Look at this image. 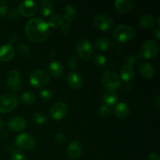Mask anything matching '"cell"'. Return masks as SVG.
Masks as SVG:
<instances>
[{"instance_id":"44dd1931","label":"cell","mask_w":160,"mask_h":160,"mask_svg":"<svg viewBox=\"0 0 160 160\" xmlns=\"http://www.w3.org/2000/svg\"><path fill=\"white\" fill-rule=\"evenodd\" d=\"M95 46L100 51H106L112 45V41L108 37H98L95 40Z\"/></svg>"},{"instance_id":"74e56055","label":"cell","mask_w":160,"mask_h":160,"mask_svg":"<svg viewBox=\"0 0 160 160\" xmlns=\"http://www.w3.org/2000/svg\"><path fill=\"white\" fill-rule=\"evenodd\" d=\"M125 60H126V62H128V64L131 65V64L134 63L136 61L138 60V56H136V55L131 54V55H129V56H127Z\"/></svg>"},{"instance_id":"7bdbcfd3","label":"cell","mask_w":160,"mask_h":160,"mask_svg":"<svg viewBox=\"0 0 160 160\" xmlns=\"http://www.w3.org/2000/svg\"><path fill=\"white\" fill-rule=\"evenodd\" d=\"M153 103H154L155 106H156V107H159L160 106V97L158 95V96H156V98H155L154 101H153Z\"/></svg>"},{"instance_id":"277c9868","label":"cell","mask_w":160,"mask_h":160,"mask_svg":"<svg viewBox=\"0 0 160 160\" xmlns=\"http://www.w3.org/2000/svg\"><path fill=\"white\" fill-rule=\"evenodd\" d=\"M18 100L13 94L6 93L0 96V112L8 113L13 110L17 106Z\"/></svg>"},{"instance_id":"d4e9b609","label":"cell","mask_w":160,"mask_h":160,"mask_svg":"<svg viewBox=\"0 0 160 160\" xmlns=\"http://www.w3.org/2000/svg\"><path fill=\"white\" fill-rule=\"evenodd\" d=\"M155 24V18L150 14H144L139 18V25L145 29H150Z\"/></svg>"},{"instance_id":"7a4b0ae2","label":"cell","mask_w":160,"mask_h":160,"mask_svg":"<svg viewBox=\"0 0 160 160\" xmlns=\"http://www.w3.org/2000/svg\"><path fill=\"white\" fill-rule=\"evenodd\" d=\"M102 84L107 92H114L121 86V80L120 77L110 70L104 71L101 77Z\"/></svg>"},{"instance_id":"f6af8a7d","label":"cell","mask_w":160,"mask_h":160,"mask_svg":"<svg viewBox=\"0 0 160 160\" xmlns=\"http://www.w3.org/2000/svg\"><path fill=\"white\" fill-rule=\"evenodd\" d=\"M3 126H4V122H3V120L0 118V129H2V128H3Z\"/></svg>"},{"instance_id":"e575fe53","label":"cell","mask_w":160,"mask_h":160,"mask_svg":"<svg viewBox=\"0 0 160 160\" xmlns=\"http://www.w3.org/2000/svg\"><path fill=\"white\" fill-rule=\"evenodd\" d=\"M68 66L71 70H75L78 67V59L75 56H71L68 59Z\"/></svg>"},{"instance_id":"e0dca14e","label":"cell","mask_w":160,"mask_h":160,"mask_svg":"<svg viewBox=\"0 0 160 160\" xmlns=\"http://www.w3.org/2000/svg\"><path fill=\"white\" fill-rule=\"evenodd\" d=\"M116 10L120 13H127L134 8V2L131 0H117L114 2Z\"/></svg>"},{"instance_id":"52a82bcc","label":"cell","mask_w":160,"mask_h":160,"mask_svg":"<svg viewBox=\"0 0 160 160\" xmlns=\"http://www.w3.org/2000/svg\"><path fill=\"white\" fill-rule=\"evenodd\" d=\"M159 44L154 40H148L142 45L140 51V56L145 59H151L159 53Z\"/></svg>"},{"instance_id":"ab89813d","label":"cell","mask_w":160,"mask_h":160,"mask_svg":"<svg viewBox=\"0 0 160 160\" xmlns=\"http://www.w3.org/2000/svg\"><path fill=\"white\" fill-rule=\"evenodd\" d=\"M18 14H19V12L17 9H12V10H11L10 13H9V16H8V17H9V18H10L11 20H14V19L18 18Z\"/></svg>"},{"instance_id":"2e32d148","label":"cell","mask_w":160,"mask_h":160,"mask_svg":"<svg viewBox=\"0 0 160 160\" xmlns=\"http://www.w3.org/2000/svg\"><path fill=\"white\" fill-rule=\"evenodd\" d=\"M15 56V50L10 44L0 45V61L9 62Z\"/></svg>"},{"instance_id":"3957f363","label":"cell","mask_w":160,"mask_h":160,"mask_svg":"<svg viewBox=\"0 0 160 160\" xmlns=\"http://www.w3.org/2000/svg\"><path fill=\"white\" fill-rule=\"evenodd\" d=\"M136 31L132 27L127 24H119L116 27L112 33V38L118 42H126L134 39Z\"/></svg>"},{"instance_id":"9a60e30c","label":"cell","mask_w":160,"mask_h":160,"mask_svg":"<svg viewBox=\"0 0 160 160\" xmlns=\"http://www.w3.org/2000/svg\"><path fill=\"white\" fill-rule=\"evenodd\" d=\"M7 125L10 131L17 132V131H21L24 130L27 123L24 119L22 118V117L13 116L9 119Z\"/></svg>"},{"instance_id":"bcb514c9","label":"cell","mask_w":160,"mask_h":160,"mask_svg":"<svg viewBox=\"0 0 160 160\" xmlns=\"http://www.w3.org/2000/svg\"><path fill=\"white\" fill-rule=\"evenodd\" d=\"M50 56H51V57H53L54 56H56V52H55V51H51L50 52Z\"/></svg>"},{"instance_id":"7c38bea8","label":"cell","mask_w":160,"mask_h":160,"mask_svg":"<svg viewBox=\"0 0 160 160\" xmlns=\"http://www.w3.org/2000/svg\"><path fill=\"white\" fill-rule=\"evenodd\" d=\"M38 10L37 3L34 1H23L20 2L18 6V12L19 14L22 15L23 17H32L36 13Z\"/></svg>"},{"instance_id":"d6986e66","label":"cell","mask_w":160,"mask_h":160,"mask_svg":"<svg viewBox=\"0 0 160 160\" xmlns=\"http://www.w3.org/2000/svg\"><path fill=\"white\" fill-rule=\"evenodd\" d=\"M138 70L142 76L147 79L153 78L155 75L154 67L147 62H141L138 66Z\"/></svg>"},{"instance_id":"5bb4252c","label":"cell","mask_w":160,"mask_h":160,"mask_svg":"<svg viewBox=\"0 0 160 160\" xmlns=\"http://www.w3.org/2000/svg\"><path fill=\"white\" fill-rule=\"evenodd\" d=\"M82 145L78 141H73L68 145L67 148V155L69 159H77L82 153Z\"/></svg>"},{"instance_id":"836d02e7","label":"cell","mask_w":160,"mask_h":160,"mask_svg":"<svg viewBox=\"0 0 160 160\" xmlns=\"http://www.w3.org/2000/svg\"><path fill=\"white\" fill-rule=\"evenodd\" d=\"M11 158H12V160H26L24 154L20 149L14 150L12 152Z\"/></svg>"},{"instance_id":"7402d4cb","label":"cell","mask_w":160,"mask_h":160,"mask_svg":"<svg viewBox=\"0 0 160 160\" xmlns=\"http://www.w3.org/2000/svg\"><path fill=\"white\" fill-rule=\"evenodd\" d=\"M134 76V69L132 65L126 64L120 70V78L124 81H128Z\"/></svg>"},{"instance_id":"f35d334b","label":"cell","mask_w":160,"mask_h":160,"mask_svg":"<svg viewBox=\"0 0 160 160\" xmlns=\"http://www.w3.org/2000/svg\"><path fill=\"white\" fill-rule=\"evenodd\" d=\"M54 139L57 143H62V142H65L66 138L64 134H62V132H58L56 133V135H55Z\"/></svg>"},{"instance_id":"ee69618b","label":"cell","mask_w":160,"mask_h":160,"mask_svg":"<svg viewBox=\"0 0 160 160\" xmlns=\"http://www.w3.org/2000/svg\"><path fill=\"white\" fill-rule=\"evenodd\" d=\"M153 34H154V35L156 36V39H159V37H160V30L159 29V28H155L154 31H153Z\"/></svg>"},{"instance_id":"b9f144b4","label":"cell","mask_w":160,"mask_h":160,"mask_svg":"<svg viewBox=\"0 0 160 160\" xmlns=\"http://www.w3.org/2000/svg\"><path fill=\"white\" fill-rule=\"evenodd\" d=\"M9 41H10V43H15L16 42H17L18 38H17V34H12L9 36Z\"/></svg>"},{"instance_id":"603a6c76","label":"cell","mask_w":160,"mask_h":160,"mask_svg":"<svg viewBox=\"0 0 160 160\" xmlns=\"http://www.w3.org/2000/svg\"><path fill=\"white\" fill-rule=\"evenodd\" d=\"M39 9L44 17H48L53 12V4L49 0H42L39 2Z\"/></svg>"},{"instance_id":"8d00e7d4","label":"cell","mask_w":160,"mask_h":160,"mask_svg":"<svg viewBox=\"0 0 160 160\" xmlns=\"http://www.w3.org/2000/svg\"><path fill=\"white\" fill-rule=\"evenodd\" d=\"M8 11V6L6 2L0 1V17L6 14Z\"/></svg>"},{"instance_id":"ba28073f","label":"cell","mask_w":160,"mask_h":160,"mask_svg":"<svg viewBox=\"0 0 160 160\" xmlns=\"http://www.w3.org/2000/svg\"><path fill=\"white\" fill-rule=\"evenodd\" d=\"M76 51L78 56L83 60H88L92 57L93 48L92 44L88 40H80L76 45Z\"/></svg>"},{"instance_id":"60d3db41","label":"cell","mask_w":160,"mask_h":160,"mask_svg":"<svg viewBox=\"0 0 160 160\" xmlns=\"http://www.w3.org/2000/svg\"><path fill=\"white\" fill-rule=\"evenodd\" d=\"M147 160H160L159 155L156 152H152L148 156Z\"/></svg>"},{"instance_id":"9c48e42d","label":"cell","mask_w":160,"mask_h":160,"mask_svg":"<svg viewBox=\"0 0 160 160\" xmlns=\"http://www.w3.org/2000/svg\"><path fill=\"white\" fill-rule=\"evenodd\" d=\"M93 23L95 28L102 31H109L113 25L112 18L103 13H99L95 16L93 19Z\"/></svg>"},{"instance_id":"83f0119b","label":"cell","mask_w":160,"mask_h":160,"mask_svg":"<svg viewBox=\"0 0 160 160\" xmlns=\"http://www.w3.org/2000/svg\"><path fill=\"white\" fill-rule=\"evenodd\" d=\"M35 100V95L32 92H25L20 95V101L24 105H30Z\"/></svg>"},{"instance_id":"d590c367","label":"cell","mask_w":160,"mask_h":160,"mask_svg":"<svg viewBox=\"0 0 160 160\" xmlns=\"http://www.w3.org/2000/svg\"><path fill=\"white\" fill-rule=\"evenodd\" d=\"M71 31V25L70 23H65V24H62L60 27V32L62 33L63 35H68L70 33Z\"/></svg>"},{"instance_id":"d6a6232c","label":"cell","mask_w":160,"mask_h":160,"mask_svg":"<svg viewBox=\"0 0 160 160\" xmlns=\"http://www.w3.org/2000/svg\"><path fill=\"white\" fill-rule=\"evenodd\" d=\"M39 96L44 101H48L52 98V92L49 89H43L39 92Z\"/></svg>"},{"instance_id":"8992f818","label":"cell","mask_w":160,"mask_h":160,"mask_svg":"<svg viewBox=\"0 0 160 160\" xmlns=\"http://www.w3.org/2000/svg\"><path fill=\"white\" fill-rule=\"evenodd\" d=\"M15 144L19 148L26 151H31L36 146V142L34 138L28 133L19 134L16 138Z\"/></svg>"},{"instance_id":"484cf974","label":"cell","mask_w":160,"mask_h":160,"mask_svg":"<svg viewBox=\"0 0 160 160\" xmlns=\"http://www.w3.org/2000/svg\"><path fill=\"white\" fill-rule=\"evenodd\" d=\"M118 100V96L115 92H107L103 94L102 96V101L105 105H107L109 106H112L117 103Z\"/></svg>"},{"instance_id":"f546056e","label":"cell","mask_w":160,"mask_h":160,"mask_svg":"<svg viewBox=\"0 0 160 160\" xmlns=\"http://www.w3.org/2000/svg\"><path fill=\"white\" fill-rule=\"evenodd\" d=\"M17 51L22 57H28L31 54V48L25 43H20L17 45Z\"/></svg>"},{"instance_id":"8fae6325","label":"cell","mask_w":160,"mask_h":160,"mask_svg":"<svg viewBox=\"0 0 160 160\" xmlns=\"http://www.w3.org/2000/svg\"><path fill=\"white\" fill-rule=\"evenodd\" d=\"M6 84L12 92H17L22 86V78L17 70H11L7 75Z\"/></svg>"},{"instance_id":"f1b7e54d","label":"cell","mask_w":160,"mask_h":160,"mask_svg":"<svg viewBox=\"0 0 160 160\" xmlns=\"http://www.w3.org/2000/svg\"><path fill=\"white\" fill-rule=\"evenodd\" d=\"M94 63L95 64L96 67H98V68L103 69L106 67V63H107V60H106V58L104 55L102 54H96L95 55L93 58Z\"/></svg>"},{"instance_id":"1f68e13d","label":"cell","mask_w":160,"mask_h":160,"mask_svg":"<svg viewBox=\"0 0 160 160\" xmlns=\"http://www.w3.org/2000/svg\"><path fill=\"white\" fill-rule=\"evenodd\" d=\"M33 120L38 124H45L47 122V118L44 113L41 112H36L33 115Z\"/></svg>"},{"instance_id":"ac0fdd59","label":"cell","mask_w":160,"mask_h":160,"mask_svg":"<svg viewBox=\"0 0 160 160\" xmlns=\"http://www.w3.org/2000/svg\"><path fill=\"white\" fill-rule=\"evenodd\" d=\"M48 71L53 77L59 78L62 75L64 72V67L61 62L58 60H52L48 66Z\"/></svg>"},{"instance_id":"4dcf8cb0","label":"cell","mask_w":160,"mask_h":160,"mask_svg":"<svg viewBox=\"0 0 160 160\" xmlns=\"http://www.w3.org/2000/svg\"><path fill=\"white\" fill-rule=\"evenodd\" d=\"M111 107L107 105H102L98 109V116L100 118H106L111 114Z\"/></svg>"},{"instance_id":"ffe728a7","label":"cell","mask_w":160,"mask_h":160,"mask_svg":"<svg viewBox=\"0 0 160 160\" xmlns=\"http://www.w3.org/2000/svg\"><path fill=\"white\" fill-rule=\"evenodd\" d=\"M114 114L119 119H124L129 114V107L124 102H119L114 107Z\"/></svg>"},{"instance_id":"4fadbf2b","label":"cell","mask_w":160,"mask_h":160,"mask_svg":"<svg viewBox=\"0 0 160 160\" xmlns=\"http://www.w3.org/2000/svg\"><path fill=\"white\" fill-rule=\"evenodd\" d=\"M67 82L70 88L75 90L81 89L84 85V79L80 73L71 71L67 73Z\"/></svg>"},{"instance_id":"4316f807","label":"cell","mask_w":160,"mask_h":160,"mask_svg":"<svg viewBox=\"0 0 160 160\" xmlns=\"http://www.w3.org/2000/svg\"><path fill=\"white\" fill-rule=\"evenodd\" d=\"M64 17L60 14H55L52 17H51L48 20V27H51L53 28H57L62 26L63 24Z\"/></svg>"},{"instance_id":"5b68a950","label":"cell","mask_w":160,"mask_h":160,"mask_svg":"<svg viewBox=\"0 0 160 160\" xmlns=\"http://www.w3.org/2000/svg\"><path fill=\"white\" fill-rule=\"evenodd\" d=\"M50 81L49 75L45 71L40 70H34L31 73L29 81L32 86L35 88H42L48 84Z\"/></svg>"},{"instance_id":"6da1fadb","label":"cell","mask_w":160,"mask_h":160,"mask_svg":"<svg viewBox=\"0 0 160 160\" xmlns=\"http://www.w3.org/2000/svg\"><path fill=\"white\" fill-rule=\"evenodd\" d=\"M24 31L28 40L34 43L44 42L49 35L48 23L38 17L30 19L25 25Z\"/></svg>"},{"instance_id":"7dc6e473","label":"cell","mask_w":160,"mask_h":160,"mask_svg":"<svg viewBox=\"0 0 160 160\" xmlns=\"http://www.w3.org/2000/svg\"><path fill=\"white\" fill-rule=\"evenodd\" d=\"M157 24L160 25V16L157 17Z\"/></svg>"},{"instance_id":"30bf717a","label":"cell","mask_w":160,"mask_h":160,"mask_svg":"<svg viewBox=\"0 0 160 160\" xmlns=\"http://www.w3.org/2000/svg\"><path fill=\"white\" fill-rule=\"evenodd\" d=\"M68 112V106L63 102H58L51 106L49 114L55 120H61L67 116Z\"/></svg>"},{"instance_id":"cb8c5ba5","label":"cell","mask_w":160,"mask_h":160,"mask_svg":"<svg viewBox=\"0 0 160 160\" xmlns=\"http://www.w3.org/2000/svg\"><path fill=\"white\" fill-rule=\"evenodd\" d=\"M64 18L69 22L74 21L78 17V11L72 5H67L63 9Z\"/></svg>"}]
</instances>
